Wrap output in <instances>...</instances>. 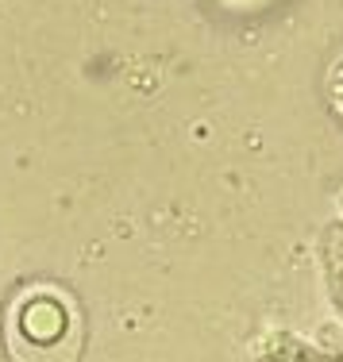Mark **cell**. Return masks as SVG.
Returning a JSON list of instances; mask_svg holds the SVG:
<instances>
[{"instance_id": "cell-1", "label": "cell", "mask_w": 343, "mask_h": 362, "mask_svg": "<svg viewBox=\"0 0 343 362\" xmlns=\"http://www.w3.org/2000/svg\"><path fill=\"white\" fill-rule=\"evenodd\" d=\"M12 327H39V335H12V351L20 362H74L77 347H66V335L81 339L74 305L58 293H31L20 308H16Z\"/></svg>"}]
</instances>
